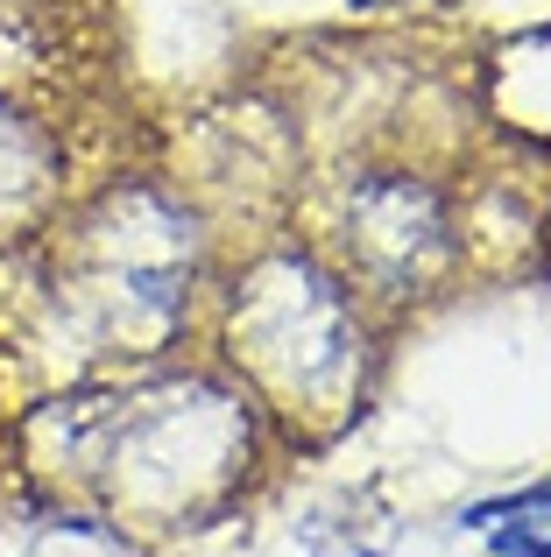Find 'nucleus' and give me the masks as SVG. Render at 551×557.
<instances>
[{"label": "nucleus", "mask_w": 551, "mask_h": 557, "mask_svg": "<svg viewBox=\"0 0 551 557\" xmlns=\"http://www.w3.org/2000/svg\"><path fill=\"white\" fill-rule=\"evenodd\" d=\"M354 304L304 261H276L248 297H234V360L276 395V409H340L354 388Z\"/></svg>", "instance_id": "nucleus-1"}, {"label": "nucleus", "mask_w": 551, "mask_h": 557, "mask_svg": "<svg viewBox=\"0 0 551 557\" xmlns=\"http://www.w3.org/2000/svg\"><path fill=\"white\" fill-rule=\"evenodd\" d=\"M22 557H142L135 536L113 530L93 508H42V522H28Z\"/></svg>", "instance_id": "nucleus-2"}]
</instances>
